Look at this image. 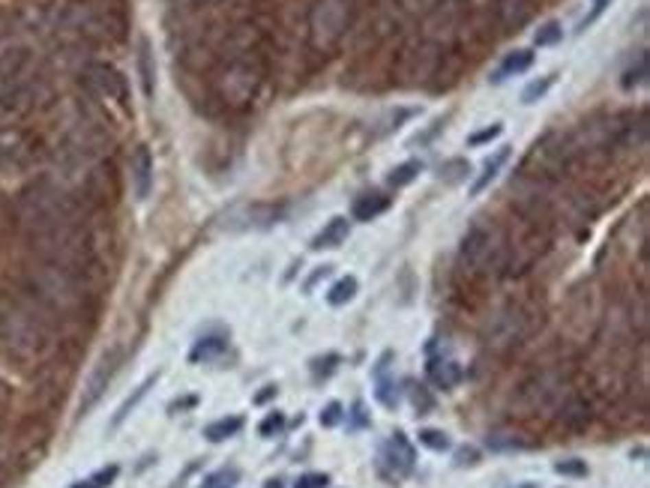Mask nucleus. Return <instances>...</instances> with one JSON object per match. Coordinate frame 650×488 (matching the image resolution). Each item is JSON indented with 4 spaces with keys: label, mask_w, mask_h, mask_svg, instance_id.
Wrapping results in <instances>:
<instances>
[{
    "label": "nucleus",
    "mask_w": 650,
    "mask_h": 488,
    "mask_svg": "<svg viewBox=\"0 0 650 488\" xmlns=\"http://www.w3.org/2000/svg\"><path fill=\"white\" fill-rule=\"evenodd\" d=\"M48 324L36 318L27 305L12 303L0 309V345L19 360H36L48 351Z\"/></svg>",
    "instance_id": "nucleus-1"
},
{
    "label": "nucleus",
    "mask_w": 650,
    "mask_h": 488,
    "mask_svg": "<svg viewBox=\"0 0 650 488\" xmlns=\"http://www.w3.org/2000/svg\"><path fill=\"white\" fill-rule=\"evenodd\" d=\"M30 291L36 300L51 305L57 312H72L84 300V288L76 279V272L63 264H43L30 272Z\"/></svg>",
    "instance_id": "nucleus-2"
},
{
    "label": "nucleus",
    "mask_w": 650,
    "mask_h": 488,
    "mask_svg": "<svg viewBox=\"0 0 650 488\" xmlns=\"http://www.w3.org/2000/svg\"><path fill=\"white\" fill-rule=\"evenodd\" d=\"M495 252H498V246H495V240H491V231H485V228H471V234H467L462 243V261L476 270L489 267Z\"/></svg>",
    "instance_id": "nucleus-3"
},
{
    "label": "nucleus",
    "mask_w": 650,
    "mask_h": 488,
    "mask_svg": "<svg viewBox=\"0 0 650 488\" xmlns=\"http://www.w3.org/2000/svg\"><path fill=\"white\" fill-rule=\"evenodd\" d=\"M518 338H522V318H518V312H504L485 329V345L495 347V351H507Z\"/></svg>",
    "instance_id": "nucleus-4"
},
{
    "label": "nucleus",
    "mask_w": 650,
    "mask_h": 488,
    "mask_svg": "<svg viewBox=\"0 0 650 488\" xmlns=\"http://www.w3.org/2000/svg\"><path fill=\"white\" fill-rule=\"evenodd\" d=\"M384 461L396 470V474H410V467H414V461H417V452L402 432L393 434L390 443L384 446Z\"/></svg>",
    "instance_id": "nucleus-5"
},
{
    "label": "nucleus",
    "mask_w": 650,
    "mask_h": 488,
    "mask_svg": "<svg viewBox=\"0 0 650 488\" xmlns=\"http://www.w3.org/2000/svg\"><path fill=\"white\" fill-rule=\"evenodd\" d=\"M348 231H351V225H348V219H345V216L330 219L324 228L318 231V237L312 240V249H315V252H321V249H339L345 240H348Z\"/></svg>",
    "instance_id": "nucleus-6"
},
{
    "label": "nucleus",
    "mask_w": 650,
    "mask_h": 488,
    "mask_svg": "<svg viewBox=\"0 0 650 488\" xmlns=\"http://www.w3.org/2000/svg\"><path fill=\"white\" fill-rule=\"evenodd\" d=\"M132 180H135V198L144 201V198L150 195V186H153V156H150L147 147H138V153H135Z\"/></svg>",
    "instance_id": "nucleus-7"
},
{
    "label": "nucleus",
    "mask_w": 650,
    "mask_h": 488,
    "mask_svg": "<svg viewBox=\"0 0 650 488\" xmlns=\"http://www.w3.org/2000/svg\"><path fill=\"white\" fill-rule=\"evenodd\" d=\"M390 204H393V198H386L384 192H369L363 198H357L353 201V219L357 222H372L378 219L381 213L390 210Z\"/></svg>",
    "instance_id": "nucleus-8"
},
{
    "label": "nucleus",
    "mask_w": 650,
    "mask_h": 488,
    "mask_svg": "<svg viewBox=\"0 0 650 488\" xmlns=\"http://www.w3.org/2000/svg\"><path fill=\"white\" fill-rule=\"evenodd\" d=\"M507 159H509V147H500V150H498L495 156H489V159H485V165H483V174L474 180V186H471V195H474V198L480 195L483 189H489L491 183H495V177L500 174V168H504V165H507Z\"/></svg>",
    "instance_id": "nucleus-9"
},
{
    "label": "nucleus",
    "mask_w": 650,
    "mask_h": 488,
    "mask_svg": "<svg viewBox=\"0 0 650 488\" xmlns=\"http://www.w3.org/2000/svg\"><path fill=\"white\" fill-rule=\"evenodd\" d=\"M429 377H432V384L438 386V390H452V386L462 380V369H459V362H452V360H432L429 362Z\"/></svg>",
    "instance_id": "nucleus-10"
},
{
    "label": "nucleus",
    "mask_w": 650,
    "mask_h": 488,
    "mask_svg": "<svg viewBox=\"0 0 650 488\" xmlns=\"http://www.w3.org/2000/svg\"><path fill=\"white\" fill-rule=\"evenodd\" d=\"M531 66H533V51H528V48H518V51L504 57L500 69L495 72V81H507L509 75H522V72H528Z\"/></svg>",
    "instance_id": "nucleus-11"
},
{
    "label": "nucleus",
    "mask_w": 650,
    "mask_h": 488,
    "mask_svg": "<svg viewBox=\"0 0 650 488\" xmlns=\"http://www.w3.org/2000/svg\"><path fill=\"white\" fill-rule=\"evenodd\" d=\"M279 216H282V210H279V207L258 204V207H249V210H246V216L240 219V225H234V228H270Z\"/></svg>",
    "instance_id": "nucleus-12"
},
{
    "label": "nucleus",
    "mask_w": 650,
    "mask_h": 488,
    "mask_svg": "<svg viewBox=\"0 0 650 488\" xmlns=\"http://www.w3.org/2000/svg\"><path fill=\"white\" fill-rule=\"evenodd\" d=\"M386 362H390V353L378 362V369H375V380H378V402L381 404H386V408H396L399 404V393H393L396 390V384H393L390 377H386Z\"/></svg>",
    "instance_id": "nucleus-13"
},
{
    "label": "nucleus",
    "mask_w": 650,
    "mask_h": 488,
    "mask_svg": "<svg viewBox=\"0 0 650 488\" xmlns=\"http://www.w3.org/2000/svg\"><path fill=\"white\" fill-rule=\"evenodd\" d=\"M111 375H114V362H111V360H105V362H102V369L93 375V380H90V386H87V399L81 402V410H90V408H93L96 399H100L102 390H105V384L111 380Z\"/></svg>",
    "instance_id": "nucleus-14"
},
{
    "label": "nucleus",
    "mask_w": 650,
    "mask_h": 488,
    "mask_svg": "<svg viewBox=\"0 0 650 488\" xmlns=\"http://www.w3.org/2000/svg\"><path fill=\"white\" fill-rule=\"evenodd\" d=\"M240 428H243L240 417H225V419H219V423H210L207 428H204V437L213 441V443H219V441H225V437H234Z\"/></svg>",
    "instance_id": "nucleus-15"
},
{
    "label": "nucleus",
    "mask_w": 650,
    "mask_h": 488,
    "mask_svg": "<svg viewBox=\"0 0 650 488\" xmlns=\"http://www.w3.org/2000/svg\"><path fill=\"white\" fill-rule=\"evenodd\" d=\"M222 351H225V338H219V336H210V338H201V342L192 347V353H189V360H192V362H201V360L219 357Z\"/></svg>",
    "instance_id": "nucleus-16"
},
{
    "label": "nucleus",
    "mask_w": 650,
    "mask_h": 488,
    "mask_svg": "<svg viewBox=\"0 0 650 488\" xmlns=\"http://www.w3.org/2000/svg\"><path fill=\"white\" fill-rule=\"evenodd\" d=\"M423 171V162H417V159H410V162H402L399 168H393L390 171V186H396V189H402V186H408V183H414L417 180V174Z\"/></svg>",
    "instance_id": "nucleus-17"
},
{
    "label": "nucleus",
    "mask_w": 650,
    "mask_h": 488,
    "mask_svg": "<svg viewBox=\"0 0 650 488\" xmlns=\"http://www.w3.org/2000/svg\"><path fill=\"white\" fill-rule=\"evenodd\" d=\"M353 294H357V279H353V276H345V279H339V282L330 288L327 300H330V305H345L348 300H353Z\"/></svg>",
    "instance_id": "nucleus-18"
},
{
    "label": "nucleus",
    "mask_w": 650,
    "mask_h": 488,
    "mask_svg": "<svg viewBox=\"0 0 650 488\" xmlns=\"http://www.w3.org/2000/svg\"><path fill=\"white\" fill-rule=\"evenodd\" d=\"M153 384H156V375H153V377H147V380H144V384H141V386H138V390H135L132 395H129V399H126V402H123V404H120V408H117V417H114V426H120V423H123V419H126V417H129V410H132V408H135V404H138V402H141V399H144V395H147V390H150V386H153Z\"/></svg>",
    "instance_id": "nucleus-19"
},
{
    "label": "nucleus",
    "mask_w": 650,
    "mask_h": 488,
    "mask_svg": "<svg viewBox=\"0 0 650 488\" xmlns=\"http://www.w3.org/2000/svg\"><path fill=\"white\" fill-rule=\"evenodd\" d=\"M467 174H471L467 159H450L447 165H441V180H447V183H462Z\"/></svg>",
    "instance_id": "nucleus-20"
},
{
    "label": "nucleus",
    "mask_w": 650,
    "mask_h": 488,
    "mask_svg": "<svg viewBox=\"0 0 650 488\" xmlns=\"http://www.w3.org/2000/svg\"><path fill=\"white\" fill-rule=\"evenodd\" d=\"M564 39V27L557 21H548V24H542V27L537 30V36H533V45H539V48H548V45H557Z\"/></svg>",
    "instance_id": "nucleus-21"
},
{
    "label": "nucleus",
    "mask_w": 650,
    "mask_h": 488,
    "mask_svg": "<svg viewBox=\"0 0 650 488\" xmlns=\"http://www.w3.org/2000/svg\"><path fill=\"white\" fill-rule=\"evenodd\" d=\"M555 78L557 75H546V78H539V81H531L528 87H524V93H522V102L524 105H533L537 99H542L551 90V84H555Z\"/></svg>",
    "instance_id": "nucleus-22"
},
{
    "label": "nucleus",
    "mask_w": 650,
    "mask_h": 488,
    "mask_svg": "<svg viewBox=\"0 0 650 488\" xmlns=\"http://www.w3.org/2000/svg\"><path fill=\"white\" fill-rule=\"evenodd\" d=\"M114 479H117V465H111V467H102L100 474H93L90 479H84V483H76L72 488H108Z\"/></svg>",
    "instance_id": "nucleus-23"
},
{
    "label": "nucleus",
    "mask_w": 650,
    "mask_h": 488,
    "mask_svg": "<svg viewBox=\"0 0 650 488\" xmlns=\"http://www.w3.org/2000/svg\"><path fill=\"white\" fill-rule=\"evenodd\" d=\"M419 443L429 446V450H434V452L450 450V437L443 432H438V428H423V432H419Z\"/></svg>",
    "instance_id": "nucleus-24"
},
{
    "label": "nucleus",
    "mask_w": 650,
    "mask_h": 488,
    "mask_svg": "<svg viewBox=\"0 0 650 488\" xmlns=\"http://www.w3.org/2000/svg\"><path fill=\"white\" fill-rule=\"evenodd\" d=\"M645 78H647V54H641V57H638V69L632 66V69L623 72V81H620V84L627 87V90H632L636 84H645Z\"/></svg>",
    "instance_id": "nucleus-25"
},
{
    "label": "nucleus",
    "mask_w": 650,
    "mask_h": 488,
    "mask_svg": "<svg viewBox=\"0 0 650 488\" xmlns=\"http://www.w3.org/2000/svg\"><path fill=\"white\" fill-rule=\"evenodd\" d=\"M504 132V123H491L489 129H483V132H474L471 138H467V144L471 147H480V144H489V141H495V138Z\"/></svg>",
    "instance_id": "nucleus-26"
},
{
    "label": "nucleus",
    "mask_w": 650,
    "mask_h": 488,
    "mask_svg": "<svg viewBox=\"0 0 650 488\" xmlns=\"http://www.w3.org/2000/svg\"><path fill=\"white\" fill-rule=\"evenodd\" d=\"M555 470H557L561 476H588V465H584V461H579V458L557 461Z\"/></svg>",
    "instance_id": "nucleus-27"
},
{
    "label": "nucleus",
    "mask_w": 650,
    "mask_h": 488,
    "mask_svg": "<svg viewBox=\"0 0 650 488\" xmlns=\"http://www.w3.org/2000/svg\"><path fill=\"white\" fill-rule=\"evenodd\" d=\"M327 485H330V476L327 474H303L294 488H327Z\"/></svg>",
    "instance_id": "nucleus-28"
},
{
    "label": "nucleus",
    "mask_w": 650,
    "mask_h": 488,
    "mask_svg": "<svg viewBox=\"0 0 650 488\" xmlns=\"http://www.w3.org/2000/svg\"><path fill=\"white\" fill-rule=\"evenodd\" d=\"M282 426H285V417H282V413L276 410V413H270V417L264 419V423L258 426V432L264 434V437H270V434H276V432H279V428H282Z\"/></svg>",
    "instance_id": "nucleus-29"
},
{
    "label": "nucleus",
    "mask_w": 650,
    "mask_h": 488,
    "mask_svg": "<svg viewBox=\"0 0 650 488\" xmlns=\"http://www.w3.org/2000/svg\"><path fill=\"white\" fill-rule=\"evenodd\" d=\"M339 419H342V404H336V402H333V404H327V410L321 413V426H327V428L336 426Z\"/></svg>",
    "instance_id": "nucleus-30"
},
{
    "label": "nucleus",
    "mask_w": 650,
    "mask_h": 488,
    "mask_svg": "<svg viewBox=\"0 0 650 488\" xmlns=\"http://www.w3.org/2000/svg\"><path fill=\"white\" fill-rule=\"evenodd\" d=\"M414 404H417V410H419V413H426V410H432V408H434L432 395L426 393L423 386H414Z\"/></svg>",
    "instance_id": "nucleus-31"
},
{
    "label": "nucleus",
    "mask_w": 650,
    "mask_h": 488,
    "mask_svg": "<svg viewBox=\"0 0 650 488\" xmlns=\"http://www.w3.org/2000/svg\"><path fill=\"white\" fill-rule=\"evenodd\" d=\"M590 3H594V10H590V15H588V19H584V21H581V30H588V27H590V24H594V21L599 19V15H603V12H605V6H608V3H612V0H590Z\"/></svg>",
    "instance_id": "nucleus-32"
},
{
    "label": "nucleus",
    "mask_w": 650,
    "mask_h": 488,
    "mask_svg": "<svg viewBox=\"0 0 650 488\" xmlns=\"http://www.w3.org/2000/svg\"><path fill=\"white\" fill-rule=\"evenodd\" d=\"M201 488H231V479H228V474H213Z\"/></svg>",
    "instance_id": "nucleus-33"
},
{
    "label": "nucleus",
    "mask_w": 650,
    "mask_h": 488,
    "mask_svg": "<svg viewBox=\"0 0 650 488\" xmlns=\"http://www.w3.org/2000/svg\"><path fill=\"white\" fill-rule=\"evenodd\" d=\"M353 423H357V426H366L369 423V419H366V413H363V404H353Z\"/></svg>",
    "instance_id": "nucleus-34"
},
{
    "label": "nucleus",
    "mask_w": 650,
    "mask_h": 488,
    "mask_svg": "<svg viewBox=\"0 0 650 488\" xmlns=\"http://www.w3.org/2000/svg\"><path fill=\"white\" fill-rule=\"evenodd\" d=\"M459 458H462V465H465V458H471V465L476 461V450H462L459 452Z\"/></svg>",
    "instance_id": "nucleus-35"
},
{
    "label": "nucleus",
    "mask_w": 650,
    "mask_h": 488,
    "mask_svg": "<svg viewBox=\"0 0 650 488\" xmlns=\"http://www.w3.org/2000/svg\"><path fill=\"white\" fill-rule=\"evenodd\" d=\"M267 488H282V485H279V483H267Z\"/></svg>",
    "instance_id": "nucleus-36"
},
{
    "label": "nucleus",
    "mask_w": 650,
    "mask_h": 488,
    "mask_svg": "<svg viewBox=\"0 0 650 488\" xmlns=\"http://www.w3.org/2000/svg\"><path fill=\"white\" fill-rule=\"evenodd\" d=\"M522 488H537V485H531V483H524V485H522Z\"/></svg>",
    "instance_id": "nucleus-37"
}]
</instances>
